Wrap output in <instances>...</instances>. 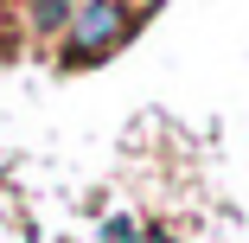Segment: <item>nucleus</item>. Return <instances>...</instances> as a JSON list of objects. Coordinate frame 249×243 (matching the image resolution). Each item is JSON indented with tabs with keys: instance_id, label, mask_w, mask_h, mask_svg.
<instances>
[{
	"instance_id": "f257e3e1",
	"label": "nucleus",
	"mask_w": 249,
	"mask_h": 243,
	"mask_svg": "<svg viewBox=\"0 0 249 243\" xmlns=\"http://www.w3.org/2000/svg\"><path fill=\"white\" fill-rule=\"evenodd\" d=\"M128 32V0H83V7L71 13V52H109V45H122Z\"/></svg>"
}]
</instances>
